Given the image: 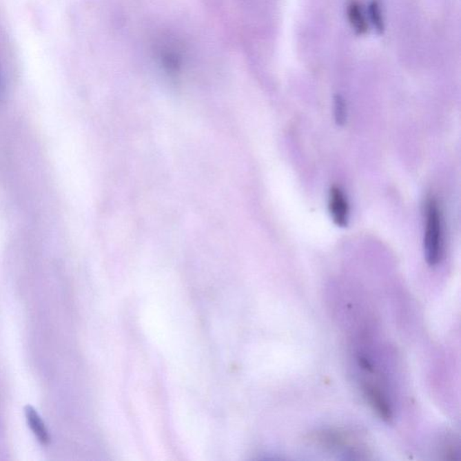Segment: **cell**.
<instances>
[{
	"label": "cell",
	"instance_id": "obj_1",
	"mask_svg": "<svg viewBox=\"0 0 461 461\" xmlns=\"http://www.w3.org/2000/svg\"><path fill=\"white\" fill-rule=\"evenodd\" d=\"M442 214L438 203L433 198L427 205L424 232V254L429 265H438L443 256Z\"/></svg>",
	"mask_w": 461,
	"mask_h": 461
},
{
	"label": "cell",
	"instance_id": "obj_2",
	"mask_svg": "<svg viewBox=\"0 0 461 461\" xmlns=\"http://www.w3.org/2000/svg\"><path fill=\"white\" fill-rule=\"evenodd\" d=\"M329 211L334 224L340 227L347 226L349 222V203L339 187H331L329 194Z\"/></svg>",
	"mask_w": 461,
	"mask_h": 461
},
{
	"label": "cell",
	"instance_id": "obj_7",
	"mask_svg": "<svg viewBox=\"0 0 461 461\" xmlns=\"http://www.w3.org/2000/svg\"><path fill=\"white\" fill-rule=\"evenodd\" d=\"M334 114L338 125H342L346 121L347 117V110H346V104L345 99L340 95H337L334 99Z\"/></svg>",
	"mask_w": 461,
	"mask_h": 461
},
{
	"label": "cell",
	"instance_id": "obj_4",
	"mask_svg": "<svg viewBox=\"0 0 461 461\" xmlns=\"http://www.w3.org/2000/svg\"><path fill=\"white\" fill-rule=\"evenodd\" d=\"M25 415L28 427H30L32 433H34L35 438L42 445L49 444L50 436L48 430L45 427V422L41 418L39 413L31 405H26L25 407Z\"/></svg>",
	"mask_w": 461,
	"mask_h": 461
},
{
	"label": "cell",
	"instance_id": "obj_6",
	"mask_svg": "<svg viewBox=\"0 0 461 461\" xmlns=\"http://www.w3.org/2000/svg\"><path fill=\"white\" fill-rule=\"evenodd\" d=\"M369 13L375 30L377 31L378 34H383L385 25L382 12H381L380 4L376 0H373L369 4Z\"/></svg>",
	"mask_w": 461,
	"mask_h": 461
},
{
	"label": "cell",
	"instance_id": "obj_3",
	"mask_svg": "<svg viewBox=\"0 0 461 461\" xmlns=\"http://www.w3.org/2000/svg\"><path fill=\"white\" fill-rule=\"evenodd\" d=\"M364 392H365V396L373 409L385 421L389 422L392 419L391 407H390L386 396L382 394L380 389H378L377 387L373 386V385L366 384L364 386Z\"/></svg>",
	"mask_w": 461,
	"mask_h": 461
},
{
	"label": "cell",
	"instance_id": "obj_5",
	"mask_svg": "<svg viewBox=\"0 0 461 461\" xmlns=\"http://www.w3.org/2000/svg\"><path fill=\"white\" fill-rule=\"evenodd\" d=\"M348 19L351 28L358 34H364L368 31V23L362 10L356 2H351L348 7Z\"/></svg>",
	"mask_w": 461,
	"mask_h": 461
}]
</instances>
